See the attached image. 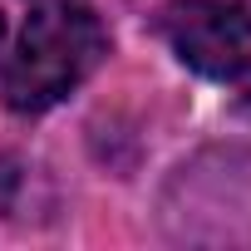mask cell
Listing matches in <instances>:
<instances>
[{
	"label": "cell",
	"instance_id": "6da1fadb",
	"mask_svg": "<svg viewBox=\"0 0 251 251\" xmlns=\"http://www.w3.org/2000/svg\"><path fill=\"white\" fill-rule=\"evenodd\" d=\"M108 54V35L84 5H45L25 20V35L0 74V94L15 113H45L69 99Z\"/></svg>",
	"mask_w": 251,
	"mask_h": 251
},
{
	"label": "cell",
	"instance_id": "7a4b0ae2",
	"mask_svg": "<svg viewBox=\"0 0 251 251\" xmlns=\"http://www.w3.org/2000/svg\"><path fill=\"white\" fill-rule=\"evenodd\" d=\"M163 40L207 79H241L251 69V10L241 0H168Z\"/></svg>",
	"mask_w": 251,
	"mask_h": 251
},
{
	"label": "cell",
	"instance_id": "3957f363",
	"mask_svg": "<svg viewBox=\"0 0 251 251\" xmlns=\"http://www.w3.org/2000/svg\"><path fill=\"white\" fill-rule=\"evenodd\" d=\"M0 35H5V15H0Z\"/></svg>",
	"mask_w": 251,
	"mask_h": 251
}]
</instances>
